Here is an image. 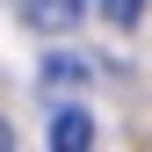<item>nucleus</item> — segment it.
<instances>
[{
  "instance_id": "nucleus-1",
  "label": "nucleus",
  "mask_w": 152,
  "mask_h": 152,
  "mask_svg": "<svg viewBox=\"0 0 152 152\" xmlns=\"http://www.w3.org/2000/svg\"><path fill=\"white\" fill-rule=\"evenodd\" d=\"M15 7L29 15V29H44V36H65L72 22H80V7H87V0H15Z\"/></svg>"
},
{
  "instance_id": "nucleus-2",
  "label": "nucleus",
  "mask_w": 152,
  "mask_h": 152,
  "mask_svg": "<svg viewBox=\"0 0 152 152\" xmlns=\"http://www.w3.org/2000/svg\"><path fill=\"white\" fill-rule=\"evenodd\" d=\"M51 152H94V116L87 109H58L51 116Z\"/></svg>"
},
{
  "instance_id": "nucleus-3",
  "label": "nucleus",
  "mask_w": 152,
  "mask_h": 152,
  "mask_svg": "<svg viewBox=\"0 0 152 152\" xmlns=\"http://www.w3.org/2000/svg\"><path fill=\"white\" fill-rule=\"evenodd\" d=\"M44 87H51V94H72V87H87V65H72V58H51V65H44Z\"/></svg>"
},
{
  "instance_id": "nucleus-4",
  "label": "nucleus",
  "mask_w": 152,
  "mask_h": 152,
  "mask_svg": "<svg viewBox=\"0 0 152 152\" xmlns=\"http://www.w3.org/2000/svg\"><path fill=\"white\" fill-rule=\"evenodd\" d=\"M102 15H109V22H116V29H130V22H138V15H145V0H102Z\"/></svg>"
},
{
  "instance_id": "nucleus-5",
  "label": "nucleus",
  "mask_w": 152,
  "mask_h": 152,
  "mask_svg": "<svg viewBox=\"0 0 152 152\" xmlns=\"http://www.w3.org/2000/svg\"><path fill=\"white\" fill-rule=\"evenodd\" d=\"M0 152H15V130H7V123H0Z\"/></svg>"
}]
</instances>
